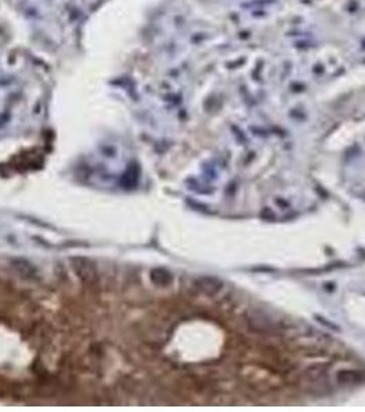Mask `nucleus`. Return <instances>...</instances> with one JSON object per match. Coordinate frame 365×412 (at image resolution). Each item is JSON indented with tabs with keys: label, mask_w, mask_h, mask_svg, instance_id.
Listing matches in <instances>:
<instances>
[{
	"label": "nucleus",
	"mask_w": 365,
	"mask_h": 412,
	"mask_svg": "<svg viewBox=\"0 0 365 412\" xmlns=\"http://www.w3.org/2000/svg\"><path fill=\"white\" fill-rule=\"evenodd\" d=\"M151 279L156 285H166L170 280V275L165 269H154L151 272Z\"/></svg>",
	"instance_id": "3"
},
{
	"label": "nucleus",
	"mask_w": 365,
	"mask_h": 412,
	"mask_svg": "<svg viewBox=\"0 0 365 412\" xmlns=\"http://www.w3.org/2000/svg\"><path fill=\"white\" fill-rule=\"evenodd\" d=\"M11 265L24 278H33L36 275V268L29 261H26L25 258H14L11 261Z\"/></svg>",
	"instance_id": "2"
},
{
	"label": "nucleus",
	"mask_w": 365,
	"mask_h": 412,
	"mask_svg": "<svg viewBox=\"0 0 365 412\" xmlns=\"http://www.w3.org/2000/svg\"><path fill=\"white\" fill-rule=\"evenodd\" d=\"M72 263H73L74 271L77 273L78 278L81 279V282L89 285V286L98 282V271H96V267L92 261L84 258V257H76L72 260Z\"/></svg>",
	"instance_id": "1"
}]
</instances>
